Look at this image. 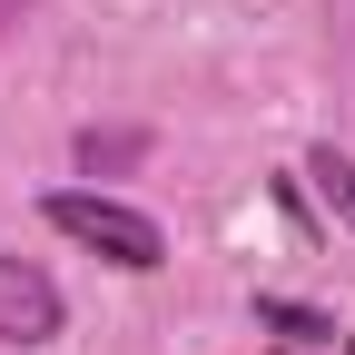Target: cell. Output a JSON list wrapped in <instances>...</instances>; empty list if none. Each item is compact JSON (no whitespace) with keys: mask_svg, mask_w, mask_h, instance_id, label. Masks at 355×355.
<instances>
[{"mask_svg":"<svg viewBox=\"0 0 355 355\" xmlns=\"http://www.w3.org/2000/svg\"><path fill=\"white\" fill-rule=\"evenodd\" d=\"M40 217H50L60 237H79L89 257L128 266V277H158V266H168V237H158V217H148V207H128V198H99V188H60L50 207H40Z\"/></svg>","mask_w":355,"mask_h":355,"instance_id":"1","label":"cell"},{"mask_svg":"<svg viewBox=\"0 0 355 355\" xmlns=\"http://www.w3.org/2000/svg\"><path fill=\"white\" fill-rule=\"evenodd\" d=\"M0 10H20V0H0Z\"/></svg>","mask_w":355,"mask_h":355,"instance_id":"5","label":"cell"},{"mask_svg":"<svg viewBox=\"0 0 355 355\" xmlns=\"http://www.w3.org/2000/svg\"><path fill=\"white\" fill-rule=\"evenodd\" d=\"M257 326L286 336V345H336V316H316V306H286V296H257Z\"/></svg>","mask_w":355,"mask_h":355,"instance_id":"3","label":"cell"},{"mask_svg":"<svg viewBox=\"0 0 355 355\" xmlns=\"http://www.w3.org/2000/svg\"><path fill=\"white\" fill-rule=\"evenodd\" d=\"M345 355H355V336H345Z\"/></svg>","mask_w":355,"mask_h":355,"instance_id":"6","label":"cell"},{"mask_svg":"<svg viewBox=\"0 0 355 355\" xmlns=\"http://www.w3.org/2000/svg\"><path fill=\"white\" fill-rule=\"evenodd\" d=\"M60 286H50V266H30V257H0V345H50L60 336Z\"/></svg>","mask_w":355,"mask_h":355,"instance_id":"2","label":"cell"},{"mask_svg":"<svg viewBox=\"0 0 355 355\" xmlns=\"http://www.w3.org/2000/svg\"><path fill=\"white\" fill-rule=\"evenodd\" d=\"M306 178H316V198L355 227V158H345V148H316V158H306Z\"/></svg>","mask_w":355,"mask_h":355,"instance_id":"4","label":"cell"}]
</instances>
